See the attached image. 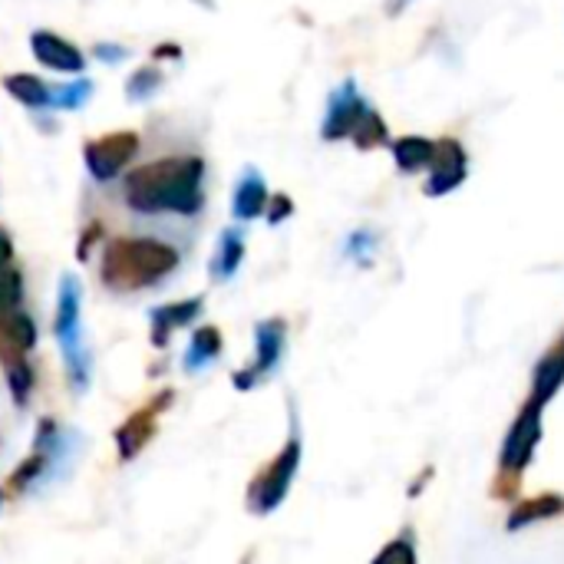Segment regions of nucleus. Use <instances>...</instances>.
<instances>
[{
	"label": "nucleus",
	"mask_w": 564,
	"mask_h": 564,
	"mask_svg": "<svg viewBox=\"0 0 564 564\" xmlns=\"http://www.w3.org/2000/svg\"><path fill=\"white\" fill-rule=\"evenodd\" d=\"M7 387H10V393H13V400L23 406L26 403V397H30V387H33V373H30V367H26V360H7Z\"/></svg>",
	"instance_id": "aec40b11"
},
{
	"label": "nucleus",
	"mask_w": 564,
	"mask_h": 564,
	"mask_svg": "<svg viewBox=\"0 0 564 564\" xmlns=\"http://www.w3.org/2000/svg\"><path fill=\"white\" fill-rule=\"evenodd\" d=\"M198 314H202V297H192V301H182V304H169V307H155L149 314V321H152V344L165 347L169 334L185 327V324H192Z\"/></svg>",
	"instance_id": "f8f14e48"
},
{
	"label": "nucleus",
	"mask_w": 564,
	"mask_h": 564,
	"mask_svg": "<svg viewBox=\"0 0 564 564\" xmlns=\"http://www.w3.org/2000/svg\"><path fill=\"white\" fill-rule=\"evenodd\" d=\"M20 297H23V281H20V274H17L13 268L0 264V314L17 311Z\"/></svg>",
	"instance_id": "4be33fe9"
},
{
	"label": "nucleus",
	"mask_w": 564,
	"mask_h": 564,
	"mask_svg": "<svg viewBox=\"0 0 564 564\" xmlns=\"http://www.w3.org/2000/svg\"><path fill=\"white\" fill-rule=\"evenodd\" d=\"M178 268V251L155 238H122L102 248V284L129 294L159 284Z\"/></svg>",
	"instance_id": "f03ea898"
},
{
	"label": "nucleus",
	"mask_w": 564,
	"mask_h": 564,
	"mask_svg": "<svg viewBox=\"0 0 564 564\" xmlns=\"http://www.w3.org/2000/svg\"><path fill=\"white\" fill-rule=\"evenodd\" d=\"M324 139H357L360 145H377L387 139V126L383 119L370 109V102L357 93V83L347 79L340 89H334L330 102H327V119L321 129Z\"/></svg>",
	"instance_id": "20e7f679"
},
{
	"label": "nucleus",
	"mask_w": 564,
	"mask_h": 564,
	"mask_svg": "<svg viewBox=\"0 0 564 564\" xmlns=\"http://www.w3.org/2000/svg\"><path fill=\"white\" fill-rule=\"evenodd\" d=\"M241 261H245V238L235 228L221 231L218 251H215V261H212V274L218 281H228V278H235V271L241 268Z\"/></svg>",
	"instance_id": "dca6fc26"
},
{
	"label": "nucleus",
	"mask_w": 564,
	"mask_h": 564,
	"mask_svg": "<svg viewBox=\"0 0 564 564\" xmlns=\"http://www.w3.org/2000/svg\"><path fill=\"white\" fill-rule=\"evenodd\" d=\"M268 185H264V178L254 172V169H248L245 175H241V182L235 185V198H231V215L238 218V221H251V218H258L264 208H268Z\"/></svg>",
	"instance_id": "9b49d317"
},
{
	"label": "nucleus",
	"mask_w": 564,
	"mask_h": 564,
	"mask_svg": "<svg viewBox=\"0 0 564 564\" xmlns=\"http://www.w3.org/2000/svg\"><path fill=\"white\" fill-rule=\"evenodd\" d=\"M218 354H221V334H218L215 327H198V330L192 334V344H188V354H185L182 367H185L188 373H198V370H205L208 364H215Z\"/></svg>",
	"instance_id": "2eb2a0df"
},
{
	"label": "nucleus",
	"mask_w": 564,
	"mask_h": 564,
	"mask_svg": "<svg viewBox=\"0 0 564 564\" xmlns=\"http://www.w3.org/2000/svg\"><path fill=\"white\" fill-rule=\"evenodd\" d=\"M562 509H564L562 499H539V502H529L525 509H519V512L512 516L509 529H522V525H529V522H535V519H549V516H558Z\"/></svg>",
	"instance_id": "412c9836"
},
{
	"label": "nucleus",
	"mask_w": 564,
	"mask_h": 564,
	"mask_svg": "<svg viewBox=\"0 0 564 564\" xmlns=\"http://www.w3.org/2000/svg\"><path fill=\"white\" fill-rule=\"evenodd\" d=\"M159 86H162V73H159V69H152V66H142V69H135V73L129 76V83H126V96H129L132 102H142V99L155 96V93H159Z\"/></svg>",
	"instance_id": "6ab92c4d"
},
{
	"label": "nucleus",
	"mask_w": 564,
	"mask_h": 564,
	"mask_svg": "<svg viewBox=\"0 0 564 564\" xmlns=\"http://www.w3.org/2000/svg\"><path fill=\"white\" fill-rule=\"evenodd\" d=\"M93 53H96V59H102V63H119V59L126 56V50H122V46H112V43H96Z\"/></svg>",
	"instance_id": "b1692460"
},
{
	"label": "nucleus",
	"mask_w": 564,
	"mask_h": 564,
	"mask_svg": "<svg viewBox=\"0 0 564 564\" xmlns=\"http://www.w3.org/2000/svg\"><path fill=\"white\" fill-rule=\"evenodd\" d=\"M0 506H3V496H0Z\"/></svg>",
	"instance_id": "c85d7f7f"
},
{
	"label": "nucleus",
	"mask_w": 564,
	"mask_h": 564,
	"mask_svg": "<svg viewBox=\"0 0 564 564\" xmlns=\"http://www.w3.org/2000/svg\"><path fill=\"white\" fill-rule=\"evenodd\" d=\"M433 152H436V145L430 139H423V135H406V139L393 142V159H397V165L403 172H416V169L430 165Z\"/></svg>",
	"instance_id": "f3484780"
},
{
	"label": "nucleus",
	"mask_w": 564,
	"mask_h": 564,
	"mask_svg": "<svg viewBox=\"0 0 564 564\" xmlns=\"http://www.w3.org/2000/svg\"><path fill=\"white\" fill-rule=\"evenodd\" d=\"M410 0H390V7H393V13H400V7H406Z\"/></svg>",
	"instance_id": "cd10ccee"
},
{
	"label": "nucleus",
	"mask_w": 564,
	"mask_h": 564,
	"mask_svg": "<svg viewBox=\"0 0 564 564\" xmlns=\"http://www.w3.org/2000/svg\"><path fill=\"white\" fill-rule=\"evenodd\" d=\"M13 258V245H10V238L0 231V264H7Z\"/></svg>",
	"instance_id": "bb28decb"
},
{
	"label": "nucleus",
	"mask_w": 564,
	"mask_h": 564,
	"mask_svg": "<svg viewBox=\"0 0 564 564\" xmlns=\"http://www.w3.org/2000/svg\"><path fill=\"white\" fill-rule=\"evenodd\" d=\"M135 152H139V135L135 132H112V135L93 139L83 149V159H86L89 175L106 182V178H116L132 162Z\"/></svg>",
	"instance_id": "423d86ee"
},
{
	"label": "nucleus",
	"mask_w": 564,
	"mask_h": 564,
	"mask_svg": "<svg viewBox=\"0 0 564 564\" xmlns=\"http://www.w3.org/2000/svg\"><path fill=\"white\" fill-rule=\"evenodd\" d=\"M284 324L281 321H261L258 330H254V364L241 373H235V387L238 390H248L254 387L261 377H268L278 364H281V354H284Z\"/></svg>",
	"instance_id": "0eeeda50"
},
{
	"label": "nucleus",
	"mask_w": 564,
	"mask_h": 564,
	"mask_svg": "<svg viewBox=\"0 0 564 564\" xmlns=\"http://www.w3.org/2000/svg\"><path fill=\"white\" fill-rule=\"evenodd\" d=\"M162 406L159 403H152L149 410H139L132 420H126L122 426H119V433H116V446H119V456L122 459H132V456H139L142 453V446L152 440V433H155V413H159Z\"/></svg>",
	"instance_id": "ddd939ff"
},
{
	"label": "nucleus",
	"mask_w": 564,
	"mask_h": 564,
	"mask_svg": "<svg viewBox=\"0 0 564 564\" xmlns=\"http://www.w3.org/2000/svg\"><path fill=\"white\" fill-rule=\"evenodd\" d=\"M373 245H377V235L373 231H354L350 235V241H347V254L350 258H357L360 264H367L370 258H373Z\"/></svg>",
	"instance_id": "5701e85b"
},
{
	"label": "nucleus",
	"mask_w": 564,
	"mask_h": 564,
	"mask_svg": "<svg viewBox=\"0 0 564 564\" xmlns=\"http://www.w3.org/2000/svg\"><path fill=\"white\" fill-rule=\"evenodd\" d=\"M297 466H301V440L294 436V440H288L281 456L254 479L251 496H248V506H251L254 516H268L284 502V496H288V489H291V482L297 476Z\"/></svg>",
	"instance_id": "39448f33"
},
{
	"label": "nucleus",
	"mask_w": 564,
	"mask_h": 564,
	"mask_svg": "<svg viewBox=\"0 0 564 564\" xmlns=\"http://www.w3.org/2000/svg\"><path fill=\"white\" fill-rule=\"evenodd\" d=\"M93 96V83L89 79H76V83H66V86H53V99L50 106L53 109H79L86 106Z\"/></svg>",
	"instance_id": "a211bd4d"
},
{
	"label": "nucleus",
	"mask_w": 564,
	"mask_h": 564,
	"mask_svg": "<svg viewBox=\"0 0 564 564\" xmlns=\"http://www.w3.org/2000/svg\"><path fill=\"white\" fill-rule=\"evenodd\" d=\"M288 212H294V205H291L288 198H278V202L271 205V215H268V218H271V225H281V218H284Z\"/></svg>",
	"instance_id": "393cba45"
},
{
	"label": "nucleus",
	"mask_w": 564,
	"mask_h": 564,
	"mask_svg": "<svg viewBox=\"0 0 564 564\" xmlns=\"http://www.w3.org/2000/svg\"><path fill=\"white\" fill-rule=\"evenodd\" d=\"M390 558H403V562H413V549H406V545H393V549H387V552L380 555V562H390Z\"/></svg>",
	"instance_id": "a878e982"
},
{
	"label": "nucleus",
	"mask_w": 564,
	"mask_h": 564,
	"mask_svg": "<svg viewBox=\"0 0 564 564\" xmlns=\"http://www.w3.org/2000/svg\"><path fill=\"white\" fill-rule=\"evenodd\" d=\"M3 89L17 102H23L26 109H50V99H53V89L46 83H40L36 76H30V73H10V76H3Z\"/></svg>",
	"instance_id": "4468645a"
},
{
	"label": "nucleus",
	"mask_w": 564,
	"mask_h": 564,
	"mask_svg": "<svg viewBox=\"0 0 564 564\" xmlns=\"http://www.w3.org/2000/svg\"><path fill=\"white\" fill-rule=\"evenodd\" d=\"M433 175H430V185H426V195H446L453 192L463 178H466V152L456 139H443L433 152Z\"/></svg>",
	"instance_id": "1a4fd4ad"
},
{
	"label": "nucleus",
	"mask_w": 564,
	"mask_h": 564,
	"mask_svg": "<svg viewBox=\"0 0 564 564\" xmlns=\"http://www.w3.org/2000/svg\"><path fill=\"white\" fill-rule=\"evenodd\" d=\"M205 162L175 155L149 162L126 178V205L142 215H195L205 205Z\"/></svg>",
	"instance_id": "f257e3e1"
},
{
	"label": "nucleus",
	"mask_w": 564,
	"mask_h": 564,
	"mask_svg": "<svg viewBox=\"0 0 564 564\" xmlns=\"http://www.w3.org/2000/svg\"><path fill=\"white\" fill-rule=\"evenodd\" d=\"M83 288L73 274L59 278V294H56V317H53V334L63 347V360L69 370L73 390H86L89 383V357L83 347Z\"/></svg>",
	"instance_id": "7ed1b4c3"
},
{
	"label": "nucleus",
	"mask_w": 564,
	"mask_h": 564,
	"mask_svg": "<svg viewBox=\"0 0 564 564\" xmlns=\"http://www.w3.org/2000/svg\"><path fill=\"white\" fill-rule=\"evenodd\" d=\"M30 50H33V56H36L43 66L59 69V73H83V66H86L83 53H79L73 43H66L63 36L50 33V30H33Z\"/></svg>",
	"instance_id": "9d476101"
},
{
	"label": "nucleus",
	"mask_w": 564,
	"mask_h": 564,
	"mask_svg": "<svg viewBox=\"0 0 564 564\" xmlns=\"http://www.w3.org/2000/svg\"><path fill=\"white\" fill-rule=\"evenodd\" d=\"M539 440H542V403L532 400L525 406V413L516 420V426H512V433H509V440L502 446V469L506 473L525 469L532 453H535V446H539Z\"/></svg>",
	"instance_id": "6e6552de"
}]
</instances>
